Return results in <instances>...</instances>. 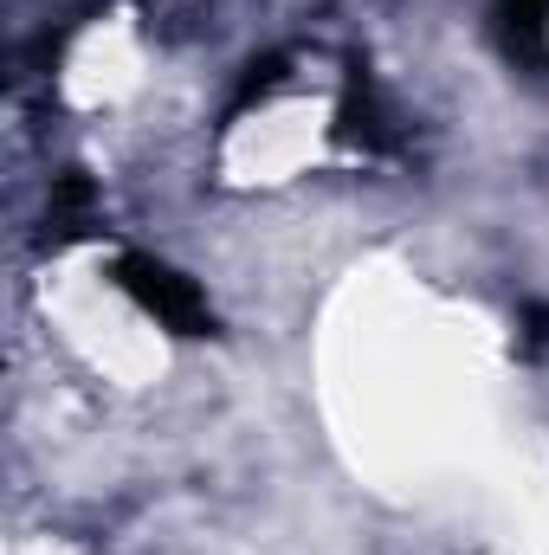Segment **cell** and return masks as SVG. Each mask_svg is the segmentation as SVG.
I'll use <instances>...</instances> for the list:
<instances>
[{
    "label": "cell",
    "mask_w": 549,
    "mask_h": 555,
    "mask_svg": "<svg viewBox=\"0 0 549 555\" xmlns=\"http://www.w3.org/2000/svg\"><path fill=\"white\" fill-rule=\"evenodd\" d=\"M124 272H130V284L149 297V310H162L168 323H181V330H201V323H207V317H201V297H194V291H188L175 272H162V266H142V259H130Z\"/></svg>",
    "instance_id": "cell-1"
}]
</instances>
